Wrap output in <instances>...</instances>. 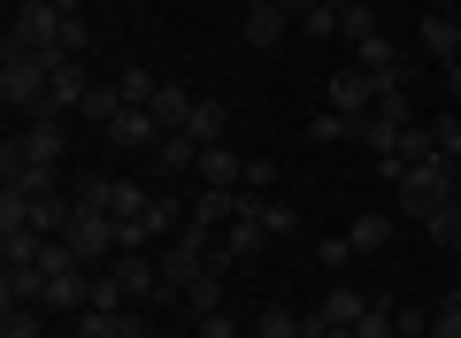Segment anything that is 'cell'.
I'll list each match as a JSON object with an SVG mask.
<instances>
[{
    "label": "cell",
    "mask_w": 461,
    "mask_h": 338,
    "mask_svg": "<svg viewBox=\"0 0 461 338\" xmlns=\"http://www.w3.org/2000/svg\"><path fill=\"white\" fill-rule=\"evenodd\" d=\"M423 47L438 54V62H461V16L454 8H430L423 16Z\"/></svg>",
    "instance_id": "2e32d148"
},
{
    "label": "cell",
    "mask_w": 461,
    "mask_h": 338,
    "mask_svg": "<svg viewBox=\"0 0 461 338\" xmlns=\"http://www.w3.org/2000/svg\"><path fill=\"white\" fill-rule=\"evenodd\" d=\"M300 32H308V39H339V8H323V0H315L308 16H300Z\"/></svg>",
    "instance_id": "4dcf8cb0"
},
{
    "label": "cell",
    "mask_w": 461,
    "mask_h": 338,
    "mask_svg": "<svg viewBox=\"0 0 461 338\" xmlns=\"http://www.w3.org/2000/svg\"><path fill=\"white\" fill-rule=\"evenodd\" d=\"M185 300H193V323H200V315H215V307H223V269H208L193 292H185Z\"/></svg>",
    "instance_id": "f1b7e54d"
},
{
    "label": "cell",
    "mask_w": 461,
    "mask_h": 338,
    "mask_svg": "<svg viewBox=\"0 0 461 338\" xmlns=\"http://www.w3.org/2000/svg\"><path fill=\"white\" fill-rule=\"evenodd\" d=\"M154 169H162V178H177V169H193V161H200V146L193 139H185V131H162V146H154Z\"/></svg>",
    "instance_id": "d6986e66"
},
{
    "label": "cell",
    "mask_w": 461,
    "mask_h": 338,
    "mask_svg": "<svg viewBox=\"0 0 461 338\" xmlns=\"http://www.w3.org/2000/svg\"><path fill=\"white\" fill-rule=\"evenodd\" d=\"M430 338H461V300H446L438 315H430Z\"/></svg>",
    "instance_id": "836d02e7"
},
{
    "label": "cell",
    "mask_w": 461,
    "mask_h": 338,
    "mask_svg": "<svg viewBox=\"0 0 461 338\" xmlns=\"http://www.w3.org/2000/svg\"><path fill=\"white\" fill-rule=\"evenodd\" d=\"M393 193H400V215H408V224H430L438 208H454V161H446V154L438 161H415Z\"/></svg>",
    "instance_id": "7a4b0ae2"
},
{
    "label": "cell",
    "mask_w": 461,
    "mask_h": 338,
    "mask_svg": "<svg viewBox=\"0 0 461 338\" xmlns=\"http://www.w3.org/2000/svg\"><path fill=\"white\" fill-rule=\"evenodd\" d=\"M354 254H384V239H393V215H354Z\"/></svg>",
    "instance_id": "cb8c5ba5"
},
{
    "label": "cell",
    "mask_w": 461,
    "mask_h": 338,
    "mask_svg": "<svg viewBox=\"0 0 461 338\" xmlns=\"http://www.w3.org/2000/svg\"><path fill=\"white\" fill-rule=\"evenodd\" d=\"M377 32H384V23H377V8H369V0H354V8L339 16V39H346V47H362V39H377Z\"/></svg>",
    "instance_id": "603a6c76"
},
{
    "label": "cell",
    "mask_w": 461,
    "mask_h": 338,
    "mask_svg": "<svg viewBox=\"0 0 461 338\" xmlns=\"http://www.w3.org/2000/svg\"><path fill=\"white\" fill-rule=\"evenodd\" d=\"M423 231H430V246H438V254H461V200H454V208H438Z\"/></svg>",
    "instance_id": "83f0119b"
},
{
    "label": "cell",
    "mask_w": 461,
    "mask_h": 338,
    "mask_svg": "<svg viewBox=\"0 0 461 338\" xmlns=\"http://www.w3.org/2000/svg\"><path fill=\"white\" fill-rule=\"evenodd\" d=\"M400 131H408V93H384L377 108H369L362 123H354V139H362L369 154H393V146H400Z\"/></svg>",
    "instance_id": "52a82bcc"
},
{
    "label": "cell",
    "mask_w": 461,
    "mask_h": 338,
    "mask_svg": "<svg viewBox=\"0 0 461 338\" xmlns=\"http://www.w3.org/2000/svg\"><path fill=\"white\" fill-rule=\"evenodd\" d=\"M285 39H293V16H285V8H277V0H254V8H247V47H285Z\"/></svg>",
    "instance_id": "9a60e30c"
},
{
    "label": "cell",
    "mask_w": 461,
    "mask_h": 338,
    "mask_svg": "<svg viewBox=\"0 0 461 338\" xmlns=\"http://www.w3.org/2000/svg\"><path fill=\"white\" fill-rule=\"evenodd\" d=\"M62 8L54 0H8V47H23V54H39V62H62Z\"/></svg>",
    "instance_id": "6da1fadb"
},
{
    "label": "cell",
    "mask_w": 461,
    "mask_h": 338,
    "mask_svg": "<svg viewBox=\"0 0 461 338\" xmlns=\"http://www.w3.org/2000/svg\"><path fill=\"white\" fill-rule=\"evenodd\" d=\"M247 215V193H215V185H200V200L185 208V231H230Z\"/></svg>",
    "instance_id": "30bf717a"
},
{
    "label": "cell",
    "mask_w": 461,
    "mask_h": 338,
    "mask_svg": "<svg viewBox=\"0 0 461 338\" xmlns=\"http://www.w3.org/2000/svg\"><path fill=\"white\" fill-rule=\"evenodd\" d=\"M277 185V161H247V193H269Z\"/></svg>",
    "instance_id": "e575fe53"
},
{
    "label": "cell",
    "mask_w": 461,
    "mask_h": 338,
    "mask_svg": "<svg viewBox=\"0 0 461 338\" xmlns=\"http://www.w3.org/2000/svg\"><path fill=\"white\" fill-rule=\"evenodd\" d=\"M446 300H461V285H454V292H446Z\"/></svg>",
    "instance_id": "60d3db41"
},
{
    "label": "cell",
    "mask_w": 461,
    "mask_h": 338,
    "mask_svg": "<svg viewBox=\"0 0 461 338\" xmlns=\"http://www.w3.org/2000/svg\"><path fill=\"white\" fill-rule=\"evenodd\" d=\"M323 8H339V16H346V8H354V0H323Z\"/></svg>",
    "instance_id": "f35d334b"
},
{
    "label": "cell",
    "mask_w": 461,
    "mask_h": 338,
    "mask_svg": "<svg viewBox=\"0 0 461 338\" xmlns=\"http://www.w3.org/2000/svg\"><path fill=\"white\" fill-rule=\"evenodd\" d=\"M115 93L131 100V108H147V100L162 93V78H154V69H139V62H123V69H115Z\"/></svg>",
    "instance_id": "ffe728a7"
},
{
    "label": "cell",
    "mask_w": 461,
    "mask_h": 338,
    "mask_svg": "<svg viewBox=\"0 0 461 338\" xmlns=\"http://www.w3.org/2000/svg\"><path fill=\"white\" fill-rule=\"evenodd\" d=\"M115 108H123V93H115V78H108V85H93V93H85V108H77V115L108 131V123H115Z\"/></svg>",
    "instance_id": "484cf974"
},
{
    "label": "cell",
    "mask_w": 461,
    "mask_h": 338,
    "mask_svg": "<svg viewBox=\"0 0 461 338\" xmlns=\"http://www.w3.org/2000/svg\"><path fill=\"white\" fill-rule=\"evenodd\" d=\"M147 108L162 115V131H185V115H193V93H185V85H162V93H154Z\"/></svg>",
    "instance_id": "7402d4cb"
},
{
    "label": "cell",
    "mask_w": 461,
    "mask_h": 338,
    "mask_svg": "<svg viewBox=\"0 0 461 338\" xmlns=\"http://www.w3.org/2000/svg\"><path fill=\"white\" fill-rule=\"evenodd\" d=\"M54 8H62V16H85V0H54Z\"/></svg>",
    "instance_id": "74e56055"
},
{
    "label": "cell",
    "mask_w": 461,
    "mask_h": 338,
    "mask_svg": "<svg viewBox=\"0 0 461 338\" xmlns=\"http://www.w3.org/2000/svg\"><path fill=\"white\" fill-rule=\"evenodd\" d=\"M85 93H93V78H85V62H54L47 78V115H77Z\"/></svg>",
    "instance_id": "5bb4252c"
},
{
    "label": "cell",
    "mask_w": 461,
    "mask_h": 338,
    "mask_svg": "<svg viewBox=\"0 0 461 338\" xmlns=\"http://www.w3.org/2000/svg\"><path fill=\"white\" fill-rule=\"evenodd\" d=\"M223 131H230V108H223V100H193V115H185V139H193V146H215Z\"/></svg>",
    "instance_id": "e0dca14e"
},
{
    "label": "cell",
    "mask_w": 461,
    "mask_h": 338,
    "mask_svg": "<svg viewBox=\"0 0 461 338\" xmlns=\"http://www.w3.org/2000/svg\"><path fill=\"white\" fill-rule=\"evenodd\" d=\"M193 169H200V185H215V193H247V161L230 154L223 139H215V146H200V161H193Z\"/></svg>",
    "instance_id": "4fadbf2b"
},
{
    "label": "cell",
    "mask_w": 461,
    "mask_h": 338,
    "mask_svg": "<svg viewBox=\"0 0 461 338\" xmlns=\"http://www.w3.org/2000/svg\"><path fill=\"white\" fill-rule=\"evenodd\" d=\"M193 338H247V331H239V315H223V307H215V315L193 323Z\"/></svg>",
    "instance_id": "1f68e13d"
},
{
    "label": "cell",
    "mask_w": 461,
    "mask_h": 338,
    "mask_svg": "<svg viewBox=\"0 0 461 338\" xmlns=\"http://www.w3.org/2000/svg\"><path fill=\"white\" fill-rule=\"evenodd\" d=\"M446 93H454V100H461V62H446Z\"/></svg>",
    "instance_id": "8d00e7d4"
},
{
    "label": "cell",
    "mask_w": 461,
    "mask_h": 338,
    "mask_svg": "<svg viewBox=\"0 0 461 338\" xmlns=\"http://www.w3.org/2000/svg\"><path fill=\"white\" fill-rule=\"evenodd\" d=\"M100 269L115 277V292L131 307H154V300H169V285H162V261L154 254H115V261H100Z\"/></svg>",
    "instance_id": "5b68a950"
},
{
    "label": "cell",
    "mask_w": 461,
    "mask_h": 338,
    "mask_svg": "<svg viewBox=\"0 0 461 338\" xmlns=\"http://www.w3.org/2000/svg\"><path fill=\"white\" fill-rule=\"evenodd\" d=\"M0 338H47L39 307H23V300H0Z\"/></svg>",
    "instance_id": "44dd1931"
},
{
    "label": "cell",
    "mask_w": 461,
    "mask_h": 338,
    "mask_svg": "<svg viewBox=\"0 0 461 338\" xmlns=\"http://www.w3.org/2000/svg\"><path fill=\"white\" fill-rule=\"evenodd\" d=\"M430 139H438V154L461 169V115H438V123H430Z\"/></svg>",
    "instance_id": "f546056e"
},
{
    "label": "cell",
    "mask_w": 461,
    "mask_h": 338,
    "mask_svg": "<svg viewBox=\"0 0 461 338\" xmlns=\"http://www.w3.org/2000/svg\"><path fill=\"white\" fill-rule=\"evenodd\" d=\"M254 338H308V323H300L293 307H262V315H254Z\"/></svg>",
    "instance_id": "4316f807"
},
{
    "label": "cell",
    "mask_w": 461,
    "mask_h": 338,
    "mask_svg": "<svg viewBox=\"0 0 461 338\" xmlns=\"http://www.w3.org/2000/svg\"><path fill=\"white\" fill-rule=\"evenodd\" d=\"M108 146H123V154H154V146H162V115L123 100V108H115V123H108Z\"/></svg>",
    "instance_id": "ba28073f"
},
{
    "label": "cell",
    "mask_w": 461,
    "mask_h": 338,
    "mask_svg": "<svg viewBox=\"0 0 461 338\" xmlns=\"http://www.w3.org/2000/svg\"><path fill=\"white\" fill-rule=\"evenodd\" d=\"M362 307H369V292H362V285H330L315 315H323V323H346V331H354V323H362Z\"/></svg>",
    "instance_id": "ac0fdd59"
},
{
    "label": "cell",
    "mask_w": 461,
    "mask_h": 338,
    "mask_svg": "<svg viewBox=\"0 0 461 338\" xmlns=\"http://www.w3.org/2000/svg\"><path fill=\"white\" fill-rule=\"evenodd\" d=\"M354 69H362L369 85H377V93H408V54L393 47V39H362V47H354Z\"/></svg>",
    "instance_id": "8992f818"
},
{
    "label": "cell",
    "mask_w": 461,
    "mask_h": 338,
    "mask_svg": "<svg viewBox=\"0 0 461 338\" xmlns=\"http://www.w3.org/2000/svg\"><path fill=\"white\" fill-rule=\"evenodd\" d=\"M8 146H16L32 169H47V178H54V169L69 161V115H23V123L8 131Z\"/></svg>",
    "instance_id": "277c9868"
},
{
    "label": "cell",
    "mask_w": 461,
    "mask_h": 338,
    "mask_svg": "<svg viewBox=\"0 0 461 338\" xmlns=\"http://www.w3.org/2000/svg\"><path fill=\"white\" fill-rule=\"evenodd\" d=\"M77 338H147V307H85Z\"/></svg>",
    "instance_id": "8fae6325"
},
{
    "label": "cell",
    "mask_w": 461,
    "mask_h": 338,
    "mask_svg": "<svg viewBox=\"0 0 461 338\" xmlns=\"http://www.w3.org/2000/svg\"><path fill=\"white\" fill-rule=\"evenodd\" d=\"M315 261H323V269H346V261H354V239H323V246H315Z\"/></svg>",
    "instance_id": "d6a6232c"
},
{
    "label": "cell",
    "mask_w": 461,
    "mask_h": 338,
    "mask_svg": "<svg viewBox=\"0 0 461 338\" xmlns=\"http://www.w3.org/2000/svg\"><path fill=\"white\" fill-rule=\"evenodd\" d=\"M277 8H285V16H293V32H300V16H308L315 0H277Z\"/></svg>",
    "instance_id": "d590c367"
},
{
    "label": "cell",
    "mask_w": 461,
    "mask_h": 338,
    "mask_svg": "<svg viewBox=\"0 0 461 338\" xmlns=\"http://www.w3.org/2000/svg\"><path fill=\"white\" fill-rule=\"evenodd\" d=\"M323 100H330V108H339V115H354V123H362V115L377 108L384 93H377V85H369V78H362V69H354V62H346V69H330V85H323Z\"/></svg>",
    "instance_id": "9c48e42d"
},
{
    "label": "cell",
    "mask_w": 461,
    "mask_h": 338,
    "mask_svg": "<svg viewBox=\"0 0 461 338\" xmlns=\"http://www.w3.org/2000/svg\"><path fill=\"white\" fill-rule=\"evenodd\" d=\"M262 246H269V231L254 224V215H239L230 231H215V269H239V261H254Z\"/></svg>",
    "instance_id": "7c38bea8"
},
{
    "label": "cell",
    "mask_w": 461,
    "mask_h": 338,
    "mask_svg": "<svg viewBox=\"0 0 461 338\" xmlns=\"http://www.w3.org/2000/svg\"><path fill=\"white\" fill-rule=\"evenodd\" d=\"M446 8H454V16H461V0H446Z\"/></svg>",
    "instance_id": "ab89813d"
},
{
    "label": "cell",
    "mask_w": 461,
    "mask_h": 338,
    "mask_svg": "<svg viewBox=\"0 0 461 338\" xmlns=\"http://www.w3.org/2000/svg\"><path fill=\"white\" fill-rule=\"evenodd\" d=\"M308 139H315V146H339V139H354V115H339V108H315V115H308Z\"/></svg>",
    "instance_id": "d4e9b609"
},
{
    "label": "cell",
    "mask_w": 461,
    "mask_h": 338,
    "mask_svg": "<svg viewBox=\"0 0 461 338\" xmlns=\"http://www.w3.org/2000/svg\"><path fill=\"white\" fill-rule=\"evenodd\" d=\"M47 78H54V69L39 62V54L0 47V100L16 108V123H23V115H47Z\"/></svg>",
    "instance_id": "3957f363"
}]
</instances>
